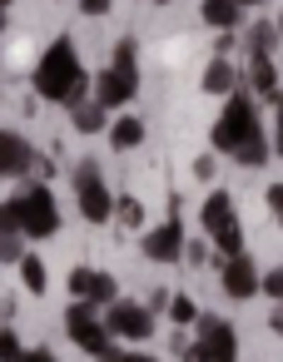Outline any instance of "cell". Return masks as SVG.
Listing matches in <instances>:
<instances>
[{
  "mask_svg": "<svg viewBox=\"0 0 283 362\" xmlns=\"http://www.w3.org/2000/svg\"><path fill=\"white\" fill-rule=\"evenodd\" d=\"M110 70L139 90V70H134V40H120V45H115V65H110Z\"/></svg>",
  "mask_w": 283,
  "mask_h": 362,
  "instance_id": "cell-20",
  "label": "cell"
},
{
  "mask_svg": "<svg viewBox=\"0 0 283 362\" xmlns=\"http://www.w3.org/2000/svg\"><path fill=\"white\" fill-rule=\"evenodd\" d=\"M139 139H144V119H134V115H120V119L110 124V144H115L120 154H125V149H134Z\"/></svg>",
  "mask_w": 283,
  "mask_h": 362,
  "instance_id": "cell-18",
  "label": "cell"
},
{
  "mask_svg": "<svg viewBox=\"0 0 283 362\" xmlns=\"http://www.w3.org/2000/svg\"><path fill=\"white\" fill-rule=\"evenodd\" d=\"M139 248H144L149 263H179L184 258V223H179V214H169L159 228H149Z\"/></svg>",
  "mask_w": 283,
  "mask_h": 362,
  "instance_id": "cell-7",
  "label": "cell"
},
{
  "mask_svg": "<svg viewBox=\"0 0 283 362\" xmlns=\"http://www.w3.org/2000/svg\"><path fill=\"white\" fill-rule=\"evenodd\" d=\"M214 243H219V253H224V258H233V253H243V228H238V223H229L224 233H214Z\"/></svg>",
  "mask_w": 283,
  "mask_h": 362,
  "instance_id": "cell-24",
  "label": "cell"
},
{
  "mask_svg": "<svg viewBox=\"0 0 283 362\" xmlns=\"http://www.w3.org/2000/svg\"><path fill=\"white\" fill-rule=\"evenodd\" d=\"M278 35H283V16H278Z\"/></svg>",
  "mask_w": 283,
  "mask_h": 362,
  "instance_id": "cell-42",
  "label": "cell"
},
{
  "mask_svg": "<svg viewBox=\"0 0 283 362\" xmlns=\"http://www.w3.org/2000/svg\"><path fill=\"white\" fill-rule=\"evenodd\" d=\"M243 21V6H233V0H204V25H214V30H233Z\"/></svg>",
  "mask_w": 283,
  "mask_h": 362,
  "instance_id": "cell-16",
  "label": "cell"
},
{
  "mask_svg": "<svg viewBox=\"0 0 283 362\" xmlns=\"http://www.w3.org/2000/svg\"><path fill=\"white\" fill-rule=\"evenodd\" d=\"M214 169H219V164H214L209 154H199V159H194V174H199V179H214Z\"/></svg>",
  "mask_w": 283,
  "mask_h": 362,
  "instance_id": "cell-33",
  "label": "cell"
},
{
  "mask_svg": "<svg viewBox=\"0 0 283 362\" xmlns=\"http://www.w3.org/2000/svg\"><path fill=\"white\" fill-rule=\"evenodd\" d=\"M65 332H70V342H75V347H85L90 357H100L105 347H115V337H110V327H105L100 308H95V303H85V298H75V303L65 308Z\"/></svg>",
  "mask_w": 283,
  "mask_h": 362,
  "instance_id": "cell-4",
  "label": "cell"
},
{
  "mask_svg": "<svg viewBox=\"0 0 283 362\" xmlns=\"http://www.w3.org/2000/svg\"><path fill=\"white\" fill-rule=\"evenodd\" d=\"M95 80L85 75V65H80V55H75V45L60 35L45 55H40V65H35V95L40 100H55V105H85V90H90Z\"/></svg>",
  "mask_w": 283,
  "mask_h": 362,
  "instance_id": "cell-1",
  "label": "cell"
},
{
  "mask_svg": "<svg viewBox=\"0 0 283 362\" xmlns=\"http://www.w3.org/2000/svg\"><path fill=\"white\" fill-rule=\"evenodd\" d=\"M268 327H273V332H278V337H283V303H278V308H273V317H268Z\"/></svg>",
  "mask_w": 283,
  "mask_h": 362,
  "instance_id": "cell-38",
  "label": "cell"
},
{
  "mask_svg": "<svg viewBox=\"0 0 283 362\" xmlns=\"http://www.w3.org/2000/svg\"><path fill=\"white\" fill-rule=\"evenodd\" d=\"M258 293H268V298H273V303H283V263H278V268H268V273H263V283H258Z\"/></svg>",
  "mask_w": 283,
  "mask_h": 362,
  "instance_id": "cell-27",
  "label": "cell"
},
{
  "mask_svg": "<svg viewBox=\"0 0 283 362\" xmlns=\"http://www.w3.org/2000/svg\"><path fill=\"white\" fill-rule=\"evenodd\" d=\"M110 6H115V0H80L85 16H110Z\"/></svg>",
  "mask_w": 283,
  "mask_h": 362,
  "instance_id": "cell-31",
  "label": "cell"
},
{
  "mask_svg": "<svg viewBox=\"0 0 283 362\" xmlns=\"http://www.w3.org/2000/svg\"><path fill=\"white\" fill-rule=\"evenodd\" d=\"M233 6H263V0H233Z\"/></svg>",
  "mask_w": 283,
  "mask_h": 362,
  "instance_id": "cell-40",
  "label": "cell"
},
{
  "mask_svg": "<svg viewBox=\"0 0 283 362\" xmlns=\"http://www.w3.org/2000/svg\"><path fill=\"white\" fill-rule=\"evenodd\" d=\"M283 35H278V25H268V21H258V25H248V35H243V45H248V60H263V55H273V45H278Z\"/></svg>",
  "mask_w": 283,
  "mask_h": 362,
  "instance_id": "cell-17",
  "label": "cell"
},
{
  "mask_svg": "<svg viewBox=\"0 0 283 362\" xmlns=\"http://www.w3.org/2000/svg\"><path fill=\"white\" fill-rule=\"evenodd\" d=\"M21 278H25V288H30V293H45V288H50V273H45V258H35V253H25V258H21Z\"/></svg>",
  "mask_w": 283,
  "mask_h": 362,
  "instance_id": "cell-22",
  "label": "cell"
},
{
  "mask_svg": "<svg viewBox=\"0 0 283 362\" xmlns=\"http://www.w3.org/2000/svg\"><path fill=\"white\" fill-rule=\"evenodd\" d=\"M199 223H204V233L214 238V233H224L229 223H238L233 218V199L224 194V189H214L209 199H204V209H199Z\"/></svg>",
  "mask_w": 283,
  "mask_h": 362,
  "instance_id": "cell-12",
  "label": "cell"
},
{
  "mask_svg": "<svg viewBox=\"0 0 283 362\" xmlns=\"http://www.w3.org/2000/svg\"><path fill=\"white\" fill-rule=\"evenodd\" d=\"M268 209H273V218L283 223V184H273V189H268Z\"/></svg>",
  "mask_w": 283,
  "mask_h": 362,
  "instance_id": "cell-32",
  "label": "cell"
},
{
  "mask_svg": "<svg viewBox=\"0 0 283 362\" xmlns=\"http://www.w3.org/2000/svg\"><path fill=\"white\" fill-rule=\"evenodd\" d=\"M0 238H25L21 233V214H16V199L0 204Z\"/></svg>",
  "mask_w": 283,
  "mask_h": 362,
  "instance_id": "cell-25",
  "label": "cell"
},
{
  "mask_svg": "<svg viewBox=\"0 0 283 362\" xmlns=\"http://www.w3.org/2000/svg\"><path fill=\"white\" fill-rule=\"evenodd\" d=\"M70 293H75V298H85V303H95V308L120 303L115 278H110V273H100V268H75V273H70Z\"/></svg>",
  "mask_w": 283,
  "mask_h": 362,
  "instance_id": "cell-9",
  "label": "cell"
},
{
  "mask_svg": "<svg viewBox=\"0 0 283 362\" xmlns=\"http://www.w3.org/2000/svg\"><path fill=\"white\" fill-rule=\"evenodd\" d=\"M258 283H263V273L253 268V258H248V253H233V258L224 263V293H229L233 303L253 298V293H258Z\"/></svg>",
  "mask_w": 283,
  "mask_h": 362,
  "instance_id": "cell-10",
  "label": "cell"
},
{
  "mask_svg": "<svg viewBox=\"0 0 283 362\" xmlns=\"http://www.w3.org/2000/svg\"><path fill=\"white\" fill-rule=\"evenodd\" d=\"M179 357H184V362H209V352H204L199 342H184V347H179Z\"/></svg>",
  "mask_w": 283,
  "mask_h": 362,
  "instance_id": "cell-30",
  "label": "cell"
},
{
  "mask_svg": "<svg viewBox=\"0 0 283 362\" xmlns=\"http://www.w3.org/2000/svg\"><path fill=\"white\" fill-rule=\"evenodd\" d=\"M21 362H60V357H55V352H50V347H30V352H25V357H21Z\"/></svg>",
  "mask_w": 283,
  "mask_h": 362,
  "instance_id": "cell-35",
  "label": "cell"
},
{
  "mask_svg": "<svg viewBox=\"0 0 283 362\" xmlns=\"http://www.w3.org/2000/svg\"><path fill=\"white\" fill-rule=\"evenodd\" d=\"M95 100H100L105 110H120V105H129V100H134V85H129V80H120L115 70H105V75H95Z\"/></svg>",
  "mask_w": 283,
  "mask_h": 362,
  "instance_id": "cell-14",
  "label": "cell"
},
{
  "mask_svg": "<svg viewBox=\"0 0 283 362\" xmlns=\"http://www.w3.org/2000/svg\"><path fill=\"white\" fill-rule=\"evenodd\" d=\"M169 317H174V322H199V308H194L189 298H169Z\"/></svg>",
  "mask_w": 283,
  "mask_h": 362,
  "instance_id": "cell-28",
  "label": "cell"
},
{
  "mask_svg": "<svg viewBox=\"0 0 283 362\" xmlns=\"http://www.w3.org/2000/svg\"><path fill=\"white\" fill-rule=\"evenodd\" d=\"M204 258H209V248H204V243H184V263H194V268H199Z\"/></svg>",
  "mask_w": 283,
  "mask_h": 362,
  "instance_id": "cell-29",
  "label": "cell"
},
{
  "mask_svg": "<svg viewBox=\"0 0 283 362\" xmlns=\"http://www.w3.org/2000/svg\"><path fill=\"white\" fill-rule=\"evenodd\" d=\"M154 6H169V0H154Z\"/></svg>",
  "mask_w": 283,
  "mask_h": 362,
  "instance_id": "cell-44",
  "label": "cell"
},
{
  "mask_svg": "<svg viewBox=\"0 0 283 362\" xmlns=\"http://www.w3.org/2000/svg\"><path fill=\"white\" fill-rule=\"evenodd\" d=\"M115 214H120V223H125V228H139V223H144V204H139L134 194L115 199Z\"/></svg>",
  "mask_w": 283,
  "mask_h": 362,
  "instance_id": "cell-23",
  "label": "cell"
},
{
  "mask_svg": "<svg viewBox=\"0 0 283 362\" xmlns=\"http://www.w3.org/2000/svg\"><path fill=\"white\" fill-rule=\"evenodd\" d=\"M75 129H80V134H100V129H110V124H105V105H100V100L75 105Z\"/></svg>",
  "mask_w": 283,
  "mask_h": 362,
  "instance_id": "cell-19",
  "label": "cell"
},
{
  "mask_svg": "<svg viewBox=\"0 0 283 362\" xmlns=\"http://www.w3.org/2000/svg\"><path fill=\"white\" fill-rule=\"evenodd\" d=\"M0 30H6V6H0Z\"/></svg>",
  "mask_w": 283,
  "mask_h": 362,
  "instance_id": "cell-41",
  "label": "cell"
},
{
  "mask_svg": "<svg viewBox=\"0 0 283 362\" xmlns=\"http://www.w3.org/2000/svg\"><path fill=\"white\" fill-rule=\"evenodd\" d=\"M233 159H238L243 169H258V164H268V139H263V134H253V139H243V144L233 149Z\"/></svg>",
  "mask_w": 283,
  "mask_h": 362,
  "instance_id": "cell-21",
  "label": "cell"
},
{
  "mask_svg": "<svg viewBox=\"0 0 283 362\" xmlns=\"http://www.w3.org/2000/svg\"><path fill=\"white\" fill-rule=\"evenodd\" d=\"M25 169H35V149L25 144V134L0 129V179H16Z\"/></svg>",
  "mask_w": 283,
  "mask_h": 362,
  "instance_id": "cell-11",
  "label": "cell"
},
{
  "mask_svg": "<svg viewBox=\"0 0 283 362\" xmlns=\"http://www.w3.org/2000/svg\"><path fill=\"white\" fill-rule=\"evenodd\" d=\"M16 214H21V233L25 238H50L60 228V209H55V194L45 184H30L16 194Z\"/></svg>",
  "mask_w": 283,
  "mask_h": 362,
  "instance_id": "cell-3",
  "label": "cell"
},
{
  "mask_svg": "<svg viewBox=\"0 0 283 362\" xmlns=\"http://www.w3.org/2000/svg\"><path fill=\"white\" fill-rule=\"evenodd\" d=\"M273 105H278V134H273V149H278V154H283V95H278V100H273Z\"/></svg>",
  "mask_w": 283,
  "mask_h": 362,
  "instance_id": "cell-37",
  "label": "cell"
},
{
  "mask_svg": "<svg viewBox=\"0 0 283 362\" xmlns=\"http://www.w3.org/2000/svg\"><path fill=\"white\" fill-rule=\"evenodd\" d=\"M0 6H6V11H11V0H0Z\"/></svg>",
  "mask_w": 283,
  "mask_h": 362,
  "instance_id": "cell-43",
  "label": "cell"
},
{
  "mask_svg": "<svg viewBox=\"0 0 283 362\" xmlns=\"http://www.w3.org/2000/svg\"><path fill=\"white\" fill-rule=\"evenodd\" d=\"M75 199H80V214H85L90 223H110V218H115V199H110V189H105L95 159H85V164L75 169Z\"/></svg>",
  "mask_w": 283,
  "mask_h": 362,
  "instance_id": "cell-5",
  "label": "cell"
},
{
  "mask_svg": "<svg viewBox=\"0 0 283 362\" xmlns=\"http://www.w3.org/2000/svg\"><path fill=\"white\" fill-rule=\"evenodd\" d=\"M243 80H238V70L219 55V60H209V70H204V95H233Z\"/></svg>",
  "mask_w": 283,
  "mask_h": 362,
  "instance_id": "cell-15",
  "label": "cell"
},
{
  "mask_svg": "<svg viewBox=\"0 0 283 362\" xmlns=\"http://www.w3.org/2000/svg\"><path fill=\"white\" fill-rule=\"evenodd\" d=\"M129 362H164V357H149V352H134Z\"/></svg>",
  "mask_w": 283,
  "mask_h": 362,
  "instance_id": "cell-39",
  "label": "cell"
},
{
  "mask_svg": "<svg viewBox=\"0 0 283 362\" xmlns=\"http://www.w3.org/2000/svg\"><path fill=\"white\" fill-rule=\"evenodd\" d=\"M129 357H134V352H125V347H105L95 362H129Z\"/></svg>",
  "mask_w": 283,
  "mask_h": 362,
  "instance_id": "cell-34",
  "label": "cell"
},
{
  "mask_svg": "<svg viewBox=\"0 0 283 362\" xmlns=\"http://www.w3.org/2000/svg\"><path fill=\"white\" fill-rule=\"evenodd\" d=\"M25 357V347H21V337L11 332V327H0V362H21Z\"/></svg>",
  "mask_w": 283,
  "mask_h": 362,
  "instance_id": "cell-26",
  "label": "cell"
},
{
  "mask_svg": "<svg viewBox=\"0 0 283 362\" xmlns=\"http://www.w3.org/2000/svg\"><path fill=\"white\" fill-rule=\"evenodd\" d=\"M164 308H169V293L154 288V293H149V313H164Z\"/></svg>",
  "mask_w": 283,
  "mask_h": 362,
  "instance_id": "cell-36",
  "label": "cell"
},
{
  "mask_svg": "<svg viewBox=\"0 0 283 362\" xmlns=\"http://www.w3.org/2000/svg\"><path fill=\"white\" fill-rule=\"evenodd\" d=\"M105 327H110V337H125V342H144V337H154V313L149 308H139V303H110L105 308Z\"/></svg>",
  "mask_w": 283,
  "mask_h": 362,
  "instance_id": "cell-6",
  "label": "cell"
},
{
  "mask_svg": "<svg viewBox=\"0 0 283 362\" xmlns=\"http://www.w3.org/2000/svg\"><path fill=\"white\" fill-rule=\"evenodd\" d=\"M243 85H248L258 100H278V70H273V55H263V60H248V75H243Z\"/></svg>",
  "mask_w": 283,
  "mask_h": 362,
  "instance_id": "cell-13",
  "label": "cell"
},
{
  "mask_svg": "<svg viewBox=\"0 0 283 362\" xmlns=\"http://www.w3.org/2000/svg\"><path fill=\"white\" fill-rule=\"evenodd\" d=\"M253 134H263L258 105H253V95L233 90L229 105H224V115H219V124H214V149H219V154H233V149H238L243 139H253Z\"/></svg>",
  "mask_w": 283,
  "mask_h": 362,
  "instance_id": "cell-2",
  "label": "cell"
},
{
  "mask_svg": "<svg viewBox=\"0 0 283 362\" xmlns=\"http://www.w3.org/2000/svg\"><path fill=\"white\" fill-rule=\"evenodd\" d=\"M199 347L209 352V362H238V332L224 317H199Z\"/></svg>",
  "mask_w": 283,
  "mask_h": 362,
  "instance_id": "cell-8",
  "label": "cell"
}]
</instances>
